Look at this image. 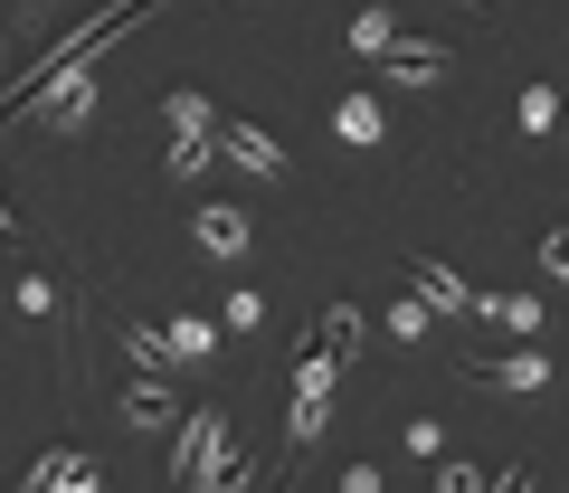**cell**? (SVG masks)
<instances>
[{"label":"cell","instance_id":"obj_18","mask_svg":"<svg viewBox=\"0 0 569 493\" xmlns=\"http://www.w3.org/2000/svg\"><path fill=\"white\" fill-rule=\"evenodd\" d=\"M560 114L569 104L550 95V85H522V133H560Z\"/></svg>","mask_w":569,"mask_h":493},{"label":"cell","instance_id":"obj_26","mask_svg":"<svg viewBox=\"0 0 569 493\" xmlns=\"http://www.w3.org/2000/svg\"><path fill=\"white\" fill-rule=\"evenodd\" d=\"M456 10H475V20H485V0H456Z\"/></svg>","mask_w":569,"mask_h":493},{"label":"cell","instance_id":"obj_27","mask_svg":"<svg viewBox=\"0 0 569 493\" xmlns=\"http://www.w3.org/2000/svg\"><path fill=\"white\" fill-rule=\"evenodd\" d=\"M560 133H569V114H560Z\"/></svg>","mask_w":569,"mask_h":493},{"label":"cell","instance_id":"obj_20","mask_svg":"<svg viewBox=\"0 0 569 493\" xmlns=\"http://www.w3.org/2000/svg\"><path fill=\"white\" fill-rule=\"evenodd\" d=\"M427 465H437V474H427V484H447V493H475V484H485V465H466V455H447V446L427 455Z\"/></svg>","mask_w":569,"mask_h":493},{"label":"cell","instance_id":"obj_24","mask_svg":"<svg viewBox=\"0 0 569 493\" xmlns=\"http://www.w3.org/2000/svg\"><path fill=\"white\" fill-rule=\"evenodd\" d=\"M541 275H560V285H569V228H550V238H541Z\"/></svg>","mask_w":569,"mask_h":493},{"label":"cell","instance_id":"obj_3","mask_svg":"<svg viewBox=\"0 0 569 493\" xmlns=\"http://www.w3.org/2000/svg\"><path fill=\"white\" fill-rule=\"evenodd\" d=\"M190 238H200V256H219V266H238L247 247H257V219H247L238 200H209L200 219H190Z\"/></svg>","mask_w":569,"mask_h":493},{"label":"cell","instance_id":"obj_1","mask_svg":"<svg viewBox=\"0 0 569 493\" xmlns=\"http://www.w3.org/2000/svg\"><path fill=\"white\" fill-rule=\"evenodd\" d=\"M456 380H466V390H493V399H541L550 361L541 351H475V361H456Z\"/></svg>","mask_w":569,"mask_h":493},{"label":"cell","instance_id":"obj_25","mask_svg":"<svg viewBox=\"0 0 569 493\" xmlns=\"http://www.w3.org/2000/svg\"><path fill=\"white\" fill-rule=\"evenodd\" d=\"M0 238H20V209H10V190H0Z\"/></svg>","mask_w":569,"mask_h":493},{"label":"cell","instance_id":"obj_15","mask_svg":"<svg viewBox=\"0 0 569 493\" xmlns=\"http://www.w3.org/2000/svg\"><path fill=\"white\" fill-rule=\"evenodd\" d=\"M20 313H29V323H58V275L29 266V275H20Z\"/></svg>","mask_w":569,"mask_h":493},{"label":"cell","instance_id":"obj_12","mask_svg":"<svg viewBox=\"0 0 569 493\" xmlns=\"http://www.w3.org/2000/svg\"><path fill=\"white\" fill-rule=\"evenodd\" d=\"M323 427H332V409H323V399H295V409H284V455H305Z\"/></svg>","mask_w":569,"mask_h":493},{"label":"cell","instance_id":"obj_13","mask_svg":"<svg viewBox=\"0 0 569 493\" xmlns=\"http://www.w3.org/2000/svg\"><path fill=\"white\" fill-rule=\"evenodd\" d=\"M162 114H171V133H209V123H219L200 85H171V95H162Z\"/></svg>","mask_w":569,"mask_h":493},{"label":"cell","instance_id":"obj_11","mask_svg":"<svg viewBox=\"0 0 569 493\" xmlns=\"http://www.w3.org/2000/svg\"><path fill=\"white\" fill-rule=\"evenodd\" d=\"M323 351H332V361H361V304H323Z\"/></svg>","mask_w":569,"mask_h":493},{"label":"cell","instance_id":"obj_4","mask_svg":"<svg viewBox=\"0 0 569 493\" xmlns=\"http://www.w3.org/2000/svg\"><path fill=\"white\" fill-rule=\"evenodd\" d=\"M209 436H219V409H190V399H181V417H171V455H162V474H171V484H200Z\"/></svg>","mask_w":569,"mask_h":493},{"label":"cell","instance_id":"obj_22","mask_svg":"<svg viewBox=\"0 0 569 493\" xmlns=\"http://www.w3.org/2000/svg\"><path fill=\"white\" fill-rule=\"evenodd\" d=\"M389 342H427V304H389Z\"/></svg>","mask_w":569,"mask_h":493},{"label":"cell","instance_id":"obj_19","mask_svg":"<svg viewBox=\"0 0 569 493\" xmlns=\"http://www.w3.org/2000/svg\"><path fill=\"white\" fill-rule=\"evenodd\" d=\"M209 162H219V143H209V133H181V143H171V181H190V171H209Z\"/></svg>","mask_w":569,"mask_h":493},{"label":"cell","instance_id":"obj_7","mask_svg":"<svg viewBox=\"0 0 569 493\" xmlns=\"http://www.w3.org/2000/svg\"><path fill=\"white\" fill-rule=\"evenodd\" d=\"M29 484L39 493H96V455L86 446H48L39 465H29Z\"/></svg>","mask_w":569,"mask_h":493},{"label":"cell","instance_id":"obj_6","mask_svg":"<svg viewBox=\"0 0 569 493\" xmlns=\"http://www.w3.org/2000/svg\"><path fill=\"white\" fill-rule=\"evenodd\" d=\"M114 417H123V427H133V436H152V427H171V417H181V399L162 390V370H142L133 390L114 399Z\"/></svg>","mask_w":569,"mask_h":493},{"label":"cell","instance_id":"obj_21","mask_svg":"<svg viewBox=\"0 0 569 493\" xmlns=\"http://www.w3.org/2000/svg\"><path fill=\"white\" fill-rule=\"evenodd\" d=\"M123 361H133V370H162L171 351H162V332H152V323H123Z\"/></svg>","mask_w":569,"mask_h":493},{"label":"cell","instance_id":"obj_14","mask_svg":"<svg viewBox=\"0 0 569 493\" xmlns=\"http://www.w3.org/2000/svg\"><path fill=\"white\" fill-rule=\"evenodd\" d=\"M418 304H427V313H466V304H475V294H466V285H456V275H447V266H418Z\"/></svg>","mask_w":569,"mask_h":493},{"label":"cell","instance_id":"obj_9","mask_svg":"<svg viewBox=\"0 0 569 493\" xmlns=\"http://www.w3.org/2000/svg\"><path fill=\"white\" fill-rule=\"evenodd\" d=\"M200 484H257V465H247V446H238V436H209V455H200Z\"/></svg>","mask_w":569,"mask_h":493},{"label":"cell","instance_id":"obj_5","mask_svg":"<svg viewBox=\"0 0 569 493\" xmlns=\"http://www.w3.org/2000/svg\"><path fill=\"white\" fill-rule=\"evenodd\" d=\"M380 77H389V85H437V77H447V48H437V39H408V29H399V39L380 48Z\"/></svg>","mask_w":569,"mask_h":493},{"label":"cell","instance_id":"obj_8","mask_svg":"<svg viewBox=\"0 0 569 493\" xmlns=\"http://www.w3.org/2000/svg\"><path fill=\"white\" fill-rule=\"evenodd\" d=\"M332 133H342V143H380V133H389V104H380V95H342Z\"/></svg>","mask_w":569,"mask_h":493},{"label":"cell","instance_id":"obj_17","mask_svg":"<svg viewBox=\"0 0 569 493\" xmlns=\"http://www.w3.org/2000/svg\"><path fill=\"white\" fill-rule=\"evenodd\" d=\"M342 39H351V48H361V58H380V48H389V39H399V20H389V10H361V20H351V29H342Z\"/></svg>","mask_w":569,"mask_h":493},{"label":"cell","instance_id":"obj_23","mask_svg":"<svg viewBox=\"0 0 569 493\" xmlns=\"http://www.w3.org/2000/svg\"><path fill=\"white\" fill-rule=\"evenodd\" d=\"M257 323H266V304H257V294H228V323H219V332H257Z\"/></svg>","mask_w":569,"mask_h":493},{"label":"cell","instance_id":"obj_10","mask_svg":"<svg viewBox=\"0 0 569 493\" xmlns=\"http://www.w3.org/2000/svg\"><path fill=\"white\" fill-rule=\"evenodd\" d=\"M162 351L171 361H209V351H219V323H209V313H181V323H162Z\"/></svg>","mask_w":569,"mask_h":493},{"label":"cell","instance_id":"obj_16","mask_svg":"<svg viewBox=\"0 0 569 493\" xmlns=\"http://www.w3.org/2000/svg\"><path fill=\"white\" fill-rule=\"evenodd\" d=\"M332 380H342V361H332V351H313V361H295V399H332Z\"/></svg>","mask_w":569,"mask_h":493},{"label":"cell","instance_id":"obj_2","mask_svg":"<svg viewBox=\"0 0 569 493\" xmlns=\"http://www.w3.org/2000/svg\"><path fill=\"white\" fill-rule=\"evenodd\" d=\"M209 143H219V162H238L247 181H295V162H284V143L266 133V123H247V114L209 123Z\"/></svg>","mask_w":569,"mask_h":493}]
</instances>
